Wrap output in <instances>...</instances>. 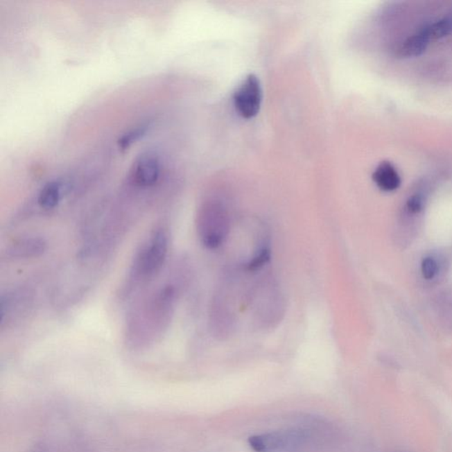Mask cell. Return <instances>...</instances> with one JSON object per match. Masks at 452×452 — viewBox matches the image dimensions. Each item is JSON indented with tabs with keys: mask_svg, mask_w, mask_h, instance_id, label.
<instances>
[{
	"mask_svg": "<svg viewBox=\"0 0 452 452\" xmlns=\"http://www.w3.org/2000/svg\"><path fill=\"white\" fill-rule=\"evenodd\" d=\"M421 273L425 279L431 280L434 279L438 273L437 261L433 257H426L422 260Z\"/></svg>",
	"mask_w": 452,
	"mask_h": 452,
	"instance_id": "obj_15",
	"label": "cell"
},
{
	"mask_svg": "<svg viewBox=\"0 0 452 452\" xmlns=\"http://www.w3.org/2000/svg\"><path fill=\"white\" fill-rule=\"evenodd\" d=\"M169 246L170 235L166 225L155 226L135 251L119 292L121 299L133 297L157 279L166 263Z\"/></svg>",
	"mask_w": 452,
	"mask_h": 452,
	"instance_id": "obj_2",
	"label": "cell"
},
{
	"mask_svg": "<svg viewBox=\"0 0 452 452\" xmlns=\"http://www.w3.org/2000/svg\"><path fill=\"white\" fill-rule=\"evenodd\" d=\"M261 98L260 80L254 74H250L234 93V107L242 118L250 119L259 112Z\"/></svg>",
	"mask_w": 452,
	"mask_h": 452,
	"instance_id": "obj_7",
	"label": "cell"
},
{
	"mask_svg": "<svg viewBox=\"0 0 452 452\" xmlns=\"http://www.w3.org/2000/svg\"><path fill=\"white\" fill-rule=\"evenodd\" d=\"M283 297L272 277H264L250 293V304H254L257 322L263 326L277 324L284 315Z\"/></svg>",
	"mask_w": 452,
	"mask_h": 452,
	"instance_id": "obj_4",
	"label": "cell"
},
{
	"mask_svg": "<svg viewBox=\"0 0 452 452\" xmlns=\"http://www.w3.org/2000/svg\"><path fill=\"white\" fill-rule=\"evenodd\" d=\"M376 185L384 192H393L401 186V177L398 170L390 162H383L376 168L373 173Z\"/></svg>",
	"mask_w": 452,
	"mask_h": 452,
	"instance_id": "obj_11",
	"label": "cell"
},
{
	"mask_svg": "<svg viewBox=\"0 0 452 452\" xmlns=\"http://www.w3.org/2000/svg\"><path fill=\"white\" fill-rule=\"evenodd\" d=\"M64 183L53 180L41 189L37 196V205L45 211H50L60 205L64 195Z\"/></svg>",
	"mask_w": 452,
	"mask_h": 452,
	"instance_id": "obj_12",
	"label": "cell"
},
{
	"mask_svg": "<svg viewBox=\"0 0 452 452\" xmlns=\"http://www.w3.org/2000/svg\"><path fill=\"white\" fill-rule=\"evenodd\" d=\"M422 207L423 198L419 193H415V195H412L408 200V202H406V208L412 214H417V213L421 211Z\"/></svg>",
	"mask_w": 452,
	"mask_h": 452,
	"instance_id": "obj_16",
	"label": "cell"
},
{
	"mask_svg": "<svg viewBox=\"0 0 452 452\" xmlns=\"http://www.w3.org/2000/svg\"><path fill=\"white\" fill-rule=\"evenodd\" d=\"M160 174L161 166L158 158L154 155L145 154L134 164L130 173V182L139 189H148L156 185Z\"/></svg>",
	"mask_w": 452,
	"mask_h": 452,
	"instance_id": "obj_8",
	"label": "cell"
},
{
	"mask_svg": "<svg viewBox=\"0 0 452 452\" xmlns=\"http://www.w3.org/2000/svg\"><path fill=\"white\" fill-rule=\"evenodd\" d=\"M429 40H439L452 34V15L444 16L422 28Z\"/></svg>",
	"mask_w": 452,
	"mask_h": 452,
	"instance_id": "obj_14",
	"label": "cell"
},
{
	"mask_svg": "<svg viewBox=\"0 0 452 452\" xmlns=\"http://www.w3.org/2000/svg\"><path fill=\"white\" fill-rule=\"evenodd\" d=\"M177 271L171 279L141 293L129 310L124 338L129 349L143 351L162 340L172 324L182 281Z\"/></svg>",
	"mask_w": 452,
	"mask_h": 452,
	"instance_id": "obj_1",
	"label": "cell"
},
{
	"mask_svg": "<svg viewBox=\"0 0 452 452\" xmlns=\"http://www.w3.org/2000/svg\"><path fill=\"white\" fill-rule=\"evenodd\" d=\"M34 300V292L28 287H19L2 295L0 300L1 331L15 327L16 324L22 321L33 308Z\"/></svg>",
	"mask_w": 452,
	"mask_h": 452,
	"instance_id": "obj_5",
	"label": "cell"
},
{
	"mask_svg": "<svg viewBox=\"0 0 452 452\" xmlns=\"http://www.w3.org/2000/svg\"><path fill=\"white\" fill-rule=\"evenodd\" d=\"M429 43L431 40L421 28L399 43L395 48V55L403 59L421 56L428 49Z\"/></svg>",
	"mask_w": 452,
	"mask_h": 452,
	"instance_id": "obj_10",
	"label": "cell"
},
{
	"mask_svg": "<svg viewBox=\"0 0 452 452\" xmlns=\"http://www.w3.org/2000/svg\"><path fill=\"white\" fill-rule=\"evenodd\" d=\"M230 230V216L221 203L207 202L200 208L196 231L203 246L212 250L220 247L227 240Z\"/></svg>",
	"mask_w": 452,
	"mask_h": 452,
	"instance_id": "obj_3",
	"label": "cell"
},
{
	"mask_svg": "<svg viewBox=\"0 0 452 452\" xmlns=\"http://www.w3.org/2000/svg\"><path fill=\"white\" fill-rule=\"evenodd\" d=\"M46 250L47 242L44 238L28 235L9 243L3 254L8 260H28L41 257Z\"/></svg>",
	"mask_w": 452,
	"mask_h": 452,
	"instance_id": "obj_9",
	"label": "cell"
},
{
	"mask_svg": "<svg viewBox=\"0 0 452 452\" xmlns=\"http://www.w3.org/2000/svg\"><path fill=\"white\" fill-rule=\"evenodd\" d=\"M271 257L270 241L264 240L261 241L259 247L254 252V256L244 264V270L247 272H256L261 268L269 263Z\"/></svg>",
	"mask_w": 452,
	"mask_h": 452,
	"instance_id": "obj_13",
	"label": "cell"
},
{
	"mask_svg": "<svg viewBox=\"0 0 452 452\" xmlns=\"http://www.w3.org/2000/svg\"><path fill=\"white\" fill-rule=\"evenodd\" d=\"M141 134H143V130H137L132 132V133L125 135V137L122 138V140L119 144H121V148H128L130 146V145L133 144L134 141H137Z\"/></svg>",
	"mask_w": 452,
	"mask_h": 452,
	"instance_id": "obj_17",
	"label": "cell"
},
{
	"mask_svg": "<svg viewBox=\"0 0 452 452\" xmlns=\"http://www.w3.org/2000/svg\"><path fill=\"white\" fill-rule=\"evenodd\" d=\"M306 440L303 431H279L250 437V444L257 452H297Z\"/></svg>",
	"mask_w": 452,
	"mask_h": 452,
	"instance_id": "obj_6",
	"label": "cell"
}]
</instances>
